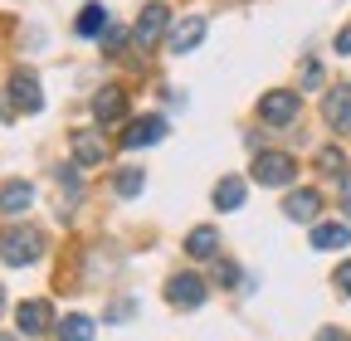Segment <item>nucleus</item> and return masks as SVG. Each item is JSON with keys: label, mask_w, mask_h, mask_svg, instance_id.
Wrapping results in <instances>:
<instances>
[{"label": "nucleus", "mask_w": 351, "mask_h": 341, "mask_svg": "<svg viewBox=\"0 0 351 341\" xmlns=\"http://www.w3.org/2000/svg\"><path fill=\"white\" fill-rule=\"evenodd\" d=\"M161 137H166V122L161 117H142V122H132L122 132V147L127 151H142V147H156Z\"/></svg>", "instance_id": "nucleus-7"}, {"label": "nucleus", "mask_w": 351, "mask_h": 341, "mask_svg": "<svg viewBox=\"0 0 351 341\" xmlns=\"http://www.w3.org/2000/svg\"><path fill=\"white\" fill-rule=\"evenodd\" d=\"M244 195H249V190H244V181L225 176V181L215 186V210H239V205H244Z\"/></svg>", "instance_id": "nucleus-17"}, {"label": "nucleus", "mask_w": 351, "mask_h": 341, "mask_svg": "<svg viewBox=\"0 0 351 341\" xmlns=\"http://www.w3.org/2000/svg\"><path fill=\"white\" fill-rule=\"evenodd\" d=\"M249 176H254L258 186H293L298 161H293L288 151H258V156H254V166H249Z\"/></svg>", "instance_id": "nucleus-2"}, {"label": "nucleus", "mask_w": 351, "mask_h": 341, "mask_svg": "<svg viewBox=\"0 0 351 341\" xmlns=\"http://www.w3.org/2000/svg\"><path fill=\"white\" fill-rule=\"evenodd\" d=\"M298 108H302V98H298L293 88H274V93H263V98H258V117L269 122V127H288V122H298Z\"/></svg>", "instance_id": "nucleus-3"}, {"label": "nucleus", "mask_w": 351, "mask_h": 341, "mask_svg": "<svg viewBox=\"0 0 351 341\" xmlns=\"http://www.w3.org/2000/svg\"><path fill=\"white\" fill-rule=\"evenodd\" d=\"M0 259L10 268H25V264H39L44 259V234L34 225H10L0 234Z\"/></svg>", "instance_id": "nucleus-1"}, {"label": "nucleus", "mask_w": 351, "mask_h": 341, "mask_svg": "<svg viewBox=\"0 0 351 341\" xmlns=\"http://www.w3.org/2000/svg\"><path fill=\"white\" fill-rule=\"evenodd\" d=\"M341 200H346V210H351V186H341Z\"/></svg>", "instance_id": "nucleus-29"}, {"label": "nucleus", "mask_w": 351, "mask_h": 341, "mask_svg": "<svg viewBox=\"0 0 351 341\" xmlns=\"http://www.w3.org/2000/svg\"><path fill=\"white\" fill-rule=\"evenodd\" d=\"M34 205V186L29 181H10L5 190H0V210L5 215H20V210H29Z\"/></svg>", "instance_id": "nucleus-14"}, {"label": "nucleus", "mask_w": 351, "mask_h": 341, "mask_svg": "<svg viewBox=\"0 0 351 341\" xmlns=\"http://www.w3.org/2000/svg\"><path fill=\"white\" fill-rule=\"evenodd\" d=\"M122 112H127V93H122V88H98L93 117H98L103 127H112V122H122Z\"/></svg>", "instance_id": "nucleus-11"}, {"label": "nucleus", "mask_w": 351, "mask_h": 341, "mask_svg": "<svg viewBox=\"0 0 351 341\" xmlns=\"http://www.w3.org/2000/svg\"><path fill=\"white\" fill-rule=\"evenodd\" d=\"M132 312H137V307H132V303H127V297H122V303H117V307H112V312H108V322H127V317H132Z\"/></svg>", "instance_id": "nucleus-24"}, {"label": "nucleus", "mask_w": 351, "mask_h": 341, "mask_svg": "<svg viewBox=\"0 0 351 341\" xmlns=\"http://www.w3.org/2000/svg\"><path fill=\"white\" fill-rule=\"evenodd\" d=\"M59 336L64 341H93V322H88V317H64L59 322Z\"/></svg>", "instance_id": "nucleus-19"}, {"label": "nucleus", "mask_w": 351, "mask_h": 341, "mask_svg": "<svg viewBox=\"0 0 351 341\" xmlns=\"http://www.w3.org/2000/svg\"><path fill=\"white\" fill-rule=\"evenodd\" d=\"M215 249H219V229H215V225L191 229V239H186V253H191V259H210Z\"/></svg>", "instance_id": "nucleus-16"}, {"label": "nucleus", "mask_w": 351, "mask_h": 341, "mask_svg": "<svg viewBox=\"0 0 351 341\" xmlns=\"http://www.w3.org/2000/svg\"><path fill=\"white\" fill-rule=\"evenodd\" d=\"M322 112H327V122L337 127V132H351V83H337V88H327Z\"/></svg>", "instance_id": "nucleus-6"}, {"label": "nucleus", "mask_w": 351, "mask_h": 341, "mask_svg": "<svg viewBox=\"0 0 351 341\" xmlns=\"http://www.w3.org/2000/svg\"><path fill=\"white\" fill-rule=\"evenodd\" d=\"M302 83H307V88H317V83H322V64L307 59V64H302Z\"/></svg>", "instance_id": "nucleus-23"}, {"label": "nucleus", "mask_w": 351, "mask_h": 341, "mask_svg": "<svg viewBox=\"0 0 351 341\" xmlns=\"http://www.w3.org/2000/svg\"><path fill=\"white\" fill-rule=\"evenodd\" d=\"M337 54H351V25H346V29L337 34Z\"/></svg>", "instance_id": "nucleus-27"}, {"label": "nucleus", "mask_w": 351, "mask_h": 341, "mask_svg": "<svg viewBox=\"0 0 351 341\" xmlns=\"http://www.w3.org/2000/svg\"><path fill=\"white\" fill-rule=\"evenodd\" d=\"M317 161H322V170H337V176L346 170V156H341V151H332V147H327V151H322Z\"/></svg>", "instance_id": "nucleus-21"}, {"label": "nucleus", "mask_w": 351, "mask_h": 341, "mask_svg": "<svg viewBox=\"0 0 351 341\" xmlns=\"http://www.w3.org/2000/svg\"><path fill=\"white\" fill-rule=\"evenodd\" d=\"M103 156H108V147L98 132H73V166H98Z\"/></svg>", "instance_id": "nucleus-13"}, {"label": "nucleus", "mask_w": 351, "mask_h": 341, "mask_svg": "<svg viewBox=\"0 0 351 341\" xmlns=\"http://www.w3.org/2000/svg\"><path fill=\"white\" fill-rule=\"evenodd\" d=\"M337 288L351 297V264H341V268H337Z\"/></svg>", "instance_id": "nucleus-26"}, {"label": "nucleus", "mask_w": 351, "mask_h": 341, "mask_svg": "<svg viewBox=\"0 0 351 341\" xmlns=\"http://www.w3.org/2000/svg\"><path fill=\"white\" fill-rule=\"evenodd\" d=\"M59 186L69 190V200H78V170H73V166H69V170L59 166Z\"/></svg>", "instance_id": "nucleus-22"}, {"label": "nucleus", "mask_w": 351, "mask_h": 341, "mask_svg": "<svg viewBox=\"0 0 351 341\" xmlns=\"http://www.w3.org/2000/svg\"><path fill=\"white\" fill-rule=\"evenodd\" d=\"M103 45H108V49H122V29H117V25L103 29Z\"/></svg>", "instance_id": "nucleus-25"}, {"label": "nucleus", "mask_w": 351, "mask_h": 341, "mask_svg": "<svg viewBox=\"0 0 351 341\" xmlns=\"http://www.w3.org/2000/svg\"><path fill=\"white\" fill-rule=\"evenodd\" d=\"M142 186H147V176H142L137 166H127V170H117V195H137Z\"/></svg>", "instance_id": "nucleus-20"}, {"label": "nucleus", "mask_w": 351, "mask_h": 341, "mask_svg": "<svg viewBox=\"0 0 351 341\" xmlns=\"http://www.w3.org/2000/svg\"><path fill=\"white\" fill-rule=\"evenodd\" d=\"M0 341H15V336H0Z\"/></svg>", "instance_id": "nucleus-30"}, {"label": "nucleus", "mask_w": 351, "mask_h": 341, "mask_svg": "<svg viewBox=\"0 0 351 341\" xmlns=\"http://www.w3.org/2000/svg\"><path fill=\"white\" fill-rule=\"evenodd\" d=\"M10 103H15L20 112H39V108H44V93H39V78H34V73L20 68V73L10 78Z\"/></svg>", "instance_id": "nucleus-8"}, {"label": "nucleus", "mask_w": 351, "mask_h": 341, "mask_svg": "<svg viewBox=\"0 0 351 341\" xmlns=\"http://www.w3.org/2000/svg\"><path fill=\"white\" fill-rule=\"evenodd\" d=\"M166 297H171L176 307L195 312V307L205 303V278H200V273H176V278L166 283Z\"/></svg>", "instance_id": "nucleus-4"}, {"label": "nucleus", "mask_w": 351, "mask_h": 341, "mask_svg": "<svg viewBox=\"0 0 351 341\" xmlns=\"http://www.w3.org/2000/svg\"><path fill=\"white\" fill-rule=\"evenodd\" d=\"M166 25H171V10L161 5V0H152V5H142V15H137V45H156V39L166 34Z\"/></svg>", "instance_id": "nucleus-5"}, {"label": "nucleus", "mask_w": 351, "mask_h": 341, "mask_svg": "<svg viewBox=\"0 0 351 341\" xmlns=\"http://www.w3.org/2000/svg\"><path fill=\"white\" fill-rule=\"evenodd\" d=\"M317 341H346V331H337V327H322V331H317Z\"/></svg>", "instance_id": "nucleus-28"}, {"label": "nucleus", "mask_w": 351, "mask_h": 341, "mask_svg": "<svg viewBox=\"0 0 351 341\" xmlns=\"http://www.w3.org/2000/svg\"><path fill=\"white\" fill-rule=\"evenodd\" d=\"M108 25H112V20H108V10H103V5H83L73 29H78L83 39H103V29H108Z\"/></svg>", "instance_id": "nucleus-15"}, {"label": "nucleus", "mask_w": 351, "mask_h": 341, "mask_svg": "<svg viewBox=\"0 0 351 341\" xmlns=\"http://www.w3.org/2000/svg\"><path fill=\"white\" fill-rule=\"evenodd\" d=\"M317 210H322V195H317V190H293V195L283 200V215H288V220H298V225L317 220Z\"/></svg>", "instance_id": "nucleus-12"}, {"label": "nucleus", "mask_w": 351, "mask_h": 341, "mask_svg": "<svg viewBox=\"0 0 351 341\" xmlns=\"http://www.w3.org/2000/svg\"><path fill=\"white\" fill-rule=\"evenodd\" d=\"M200 39H205V20H200V15H191V20H181V25L166 34V45H171V54H191Z\"/></svg>", "instance_id": "nucleus-10"}, {"label": "nucleus", "mask_w": 351, "mask_h": 341, "mask_svg": "<svg viewBox=\"0 0 351 341\" xmlns=\"http://www.w3.org/2000/svg\"><path fill=\"white\" fill-rule=\"evenodd\" d=\"M346 244H351L346 225H317L313 229V249H346Z\"/></svg>", "instance_id": "nucleus-18"}, {"label": "nucleus", "mask_w": 351, "mask_h": 341, "mask_svg": "<svg viewBox=\"0 0 351 341\" xmlns=\"http://www.w3.org/2000/svg\"><path fill=\"white\" fill-rule=\"evenodd\" d=\"M15 322H20V331L25 336H39V331H49L54 327V312H49V303H20V312H15Z\"/></svg>", "instance_id": "nucleus-9"}]
</instances>
